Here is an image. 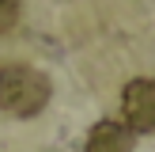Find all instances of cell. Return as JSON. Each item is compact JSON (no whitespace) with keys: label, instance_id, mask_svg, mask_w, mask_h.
Segmentation results:
<instances>
[{"label":"cell","instance_id":"6da1fadb","mask_svg":"<svg viewBox=\"0 0 155 152\" xmlns=\"http://www.w3.org/2000/svg\"><path fill=\"white\" fill-rule=\"evenodd\" d=\"M49 76L30 65H8L0 68V110L12 118H34L49 103Z\"/></svg>","mask_w":155,"mask_h":152},{"label":"cell","instance_id":"7a4b0ae2","mask_svg":"<svg viewBox=\"0 0 155 152\" xmlns=\"http://www.w3.org/2000/svg\"><path fill=\"white\" fill-rule=\"evenodd\" d=\"M121 110H125V126L133 133H155V80L148 76L129 80L121 91Z\"/></svg>","mask_w":155,"mask_h":152},{"label":"cell","instance_id":"3957f363","mask_svg":"<svg viewBox=\"0 0 155 152\" xmlns=\"http://www.w3.org/2000/svg\"><path fill=\"white\" fill-rule=\"evenodd\" d=\"M136 133L121 122H98L87 133V152H133Z\"/></svg>","mask_w":155,"mask_h":152},{"label":"cell","instance_id":"277c9868","mask_svg":"<svg viewBox=\"0 0 155 152\" xmlns=\"http://www.w3.org/2000/svg\"><path fill=\"white\" fill-rule=\"evenodd\" d=\"M15 23H19V0H0V34H8Z\"/></svg>","mask_w":155,"mask_h":152}]
</instances>
